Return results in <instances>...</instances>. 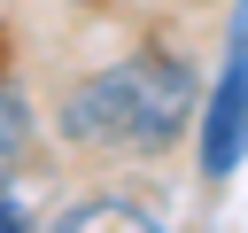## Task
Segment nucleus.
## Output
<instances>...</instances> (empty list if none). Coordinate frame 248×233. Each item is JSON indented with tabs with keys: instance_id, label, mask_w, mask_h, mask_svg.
<instances>
[{
	"instance_id": "1",
	"label": "nucleus",
	"mask_w": 248,
	"mask_h": 233,
	"mask_svg": "<svg viewBox=\"0 0 248 233\" xmlns=\"http://www.w3.org/2000/svg\"><path fill=\"white\" fill-rule=\"evenodd\" d=\"M62 140L93 148V155H163L186 140V124L202 116V85L194 62H178L170 47H132L85 78H70L62 93Z\"/></svg>"
},
{
	"instance_id": "2",
	"label": "nucleus",
	"mask_w": 248,
	"mask_h": 233,
	"mask_svg": "<svg viewBox=\"0 0 248 233\" xmlns=\"http://www.w3.org/2000/svg\"><path fill=\"white\" fill-rule=\"evenodd\" d=\"M248 155V0L232 16V47H225V70L202 101V171L209 179H232Z\"/></svg>"
},
{
	"instance_id": "3",
	"label": "nucleus",
	"mask_w": 248,
	"mask_h": 233,
	"mask_svg": "<svg viewBox=\"0 0 248 233\" xmlns=\"http://www.w3.org/2000/svg\"><path fill=\"white\" fill-rule=\"evenodd\" d=\"M23 148H31V109H23V93H16V85H0V233L31 225V210L8 194V179L23 171Z\"/></svg>"
},
{
	"instance_id": "4",
	"label": "nucleus",
	"mask_w": 248,
	"mask_h": 233,
	"mask_svg": "<svg viewBox=\"0 0 248 233\" xmlns=\"http://www.w3.org/2000/svg\"><path fill=\"white\" fill-rule=\"evenodd\" d=\"M62 225H155V202H132V194H93V202H70Z\"/></svg>"
}]
</instances>
